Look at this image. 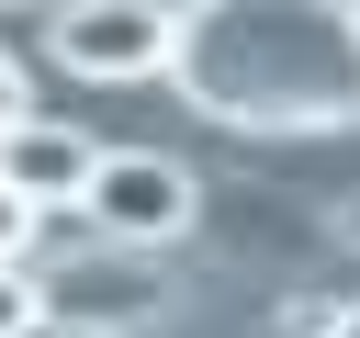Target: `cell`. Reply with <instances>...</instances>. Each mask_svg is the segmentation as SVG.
Returning a JSON list of instances; mask_svg holds the SVG:
<instances>
[{"instance_id": "4", "label": "cell", "mask_w": 360, "mask_h": 338, "mask_svg": "<svg viewBox=\"0 0 360 338\" xmlns=\"http://www.w3.org/2000/svg\"><path fill=\"white\" fill-rule=\"evenodd\" d=\"M56 56L79 79H146V68H169V11L158 0H68Z\"/></svg>"}, {"instance_id": "5", "label": "cell", "mask_w": 360, "mask_h": 338, "mask_svg": "<svg viewBox=\"0 0 360 338\" xmlns=\"http://www.w3.org/2000/svg\"><path fill=\"white\" fill-rule=\"evenodd\" d=\"M79 180H90V135H68V124H0V192L34 214V203H79Z\"/></svg>"}, {"instance_id": "1", "label": "cell", "mask_w": 360, "mask_h": 338, "mask_svg": "<svg viewBox=\"0 0 360 338\" xmlns=\"http://www.w3.org/2000/svg\"><path fill=\"white\" fill-rule=\"evenodd\" d=\"M169 79L236 135H349L360 124V0H180Z\"/></svg>"}, {"instance_id": "6", "label": "cell", "mask_w": 360, "mask_h": 338, "mask_svg": "<svg viewBox=\"0 0 360 338\" xmlns=\"http://www.w3.org/2000/svg\"><path fill=\"white\" fill-rule=\"evenodd\" d=\"M22 327H34V270L0 248V338H22Z\"/></svg>"}, {"instance_id": "7", "label": "cell", "mask_w": 360, "mask_h": 338, "mask_svg": "<svg viewBox=\"0 0 360 338\" xmlns=\"http://www.w3.org/2000/svg\"><path fill=\"white\" fill-rule=\"evenodd\" d=\"M0 124H22V68L0 56Z\"/></svg>"}, {"instance_id": "2", "label": "cell", "mask_w": 360, "mask_h": 338, "mask_svg": "<svg viewBox=\"0 0 360 338\" xmlns=\"http://www.w3.org/2000/svg\"><path fill=\"white\" fill-rule=\"evenodd\" d=\"M34 315L68 327V338H135V327L169 315V282L146 270V248H112V237H101V248L34 270Z\"/></svg>"}, {"instance_id": "3", "label": "cell", "mask_w": 360, "mask_h": 338, "mask_svg": "<svg viewBox=\"0 0 360 338\" xmlns=\"http://www.w3.org/2000/svg\"><path fill=\"white\" fill-rule=\"evenodd\" d=\"M79 214H90V237H112V248H158V237H180V225H191V180H180V158L90 146Z\"/></svg>"}, {"instance_id": "9", "label": "cell", "mask_w": 360, "mask_h": 338, "mask_svg": "<svg viewBox=\"0 0 360 338\" xmlns=\"http://www.w3.org/2000/svg\"><path fill=\"white\" fill-rule=\"evenodd\" d=\"M338 225H349V237H360V203H349V214H338Z\"/></svg>"}, {"instance_id": "8", "label": "cell", "mask_w": 360, "mask_h": 338, "mask_svg": "<svg viewBox=\"0 0 360 338\" xmlns=\"http://www.w3.org/2000/svg\"><path fill=\"white\" fill-rule=\"evenodd\" d=\"M326 338H360V315H326Z\"/></svg>"}]
</instances>
